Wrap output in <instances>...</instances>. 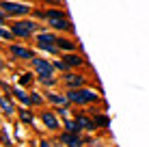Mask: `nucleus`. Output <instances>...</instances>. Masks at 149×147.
Segmentation results:
<instances>
[{
  "label": "nucleus",
  "instance_id": "obj_27",
  "mask_svg": "<svg viewBox=\"0 0 149 147\" xmlns=\"http://www.w3.org/2000/svg\"><path fill=\"white\" fill-rule=\"evenodd\" d=\"M0 67H2V63H0Z\"/></svg>",
  "mask_w": 149,
  "mask_h": 147
},
{
  "label": "nucleus",
  "instance_id": "obj_10",
  "mask_svg": "<svg viewBox=\"0 0 149 147\" xmlns=\"http://www.w3.org/2000/svg\"><path fill=\"white\" fill-rule=\"evenodd\" d=\"M11 54L15 59H26V61H33L35 54L30 52L28 48H22V45H11Z\"/></svg>",
  "mask_w": 149,
  "mask_h": 147
},
{
  "label": "nucleus",
  "instance_id": "obj_15",
  "mask_svg": "<svg viewBox=\"0 0 149 147\" xmlns=\"http://www.w3.org/2000/svg\"><path fill=\"white\" fill-rule=\"evenodd\" d=\"M65 130L67 132H74V134H80V125H78V121L76 119H65Z\"/></svg>",
  "mask_w": 149,
  "mask_h": 147
},
{
  "label": "nucleus",
  "instance_id": "obj_19",
  "mask_svg": "<svg viewBox=\"0 0 149 147\" xmlns=\"http://www.w3.org/2000/svg\"><path fill=\"white\" fill-rule=\"evenodd\" d=\"M19 119H22L24 123H33V121H35L33 113H30V110H26V108H22V110H19Z\"/></svg>",
  "mask_w": 149,
  "mask_h": 147
},
{
  "label": "nucleus",
  "instance_id": "obj_11",
  "mask_svg": "<svg viewBox=\"0 0 149 147\" xmlns=\"http://www.w3.org/2000/svg\"><path fill=\"white\" fill-rule=\"evenodd\" d=\"M65 63L69 65V67H80V65H84V59L80 56V54H74V52H69V54H65Z\"/></svg>",
  "mask_w": 149,
  "mask_h": 147
},
{
  "label": "nucleus",
  "instance_id": "obj_6",
  "mask_svg": "<svg viewBox=\"0 0 149 147\" xmlns=\"http://www.w3.org/2000/svg\"><path fill=\"white\" fill-rule=\"evenodd\" d=\"M48 24L54 30H71V22H69L67 15H56V17H50Z\"/></svg>",
  "mask_w": 149,
  "mask_h": 147
},
{
  "label": "nucleus",
  "instance_id": "obj_9",
  "mask_svg": "<svg viewBox=\"0 0 149 147\" xmlns=\"http://www.w3.org/2000/svg\"><path fill=\"white\" fill-rule=\"evenodd\" d=\"M65 84L69 89H80V87H84V76L69 72V74H65Z\"/></svg>",
  "mask_w": 149,
  "mask_h": 147
},
{
  "label": "nucleus",
  "instance_id": "obj_2",
  "mask_svg": "<svg viewBox=\"0 0 149 147\" xmlns=\"http://www.w3.org/2000/svg\"><path fill=\"white\" fill-rule=\"evenodd\" d=\"M56 39H58V37H56V35L54 33H45V30H43V33H39L37 35V48L39 50H45V52H58V45H56Z\"/></svg>",
  "mask_w": 149,
  "mask_h": 147
},
{
  "label": "nucleus",
  "instance_id": "obj_4",
  "mask_svg": "<svg viewBox=\"0 0 149 147\" xmlns=\"http://www.w3.org/2000/svg\"><path fill=\"white\" fill-rule=\"evenodd\" d=\"M11 30H13L15 37H24V39H26V37H30V35L37 30V24L30 22V20H22V22H15Z\"/></svg>",
  "mask_w": 149,
  "mask_h": 147
},
{
  "label": "nucleus",
  "instance_id": "obj_26",
  "mask_svg": "<svg viewBox=\"0 0 149 147\" xmlns=\"http://www.w3.org/2000/svg\"><path fill=\"white\" fill-rule=\"evenodd\" d=\"M39 145H41V147H52V145H50V143H48V141H41V143H39Z\"/></svg>",
  "mask_w": 149,
  "mask_h": 147
},
{
  "label": "nucleus",
  "instance_id": "obj_16",
  "mask_svg": "<svg viewBox=\"0 0 149 147\" xmlns=\"http://www.w3.org/2000/svg\"><path fill=\"white\" fill-rule=\"evenodd\" d=\"M48 100L50 102H54V104H61V106H67V95H56V93H48Z\"/></svg>",
  "mask_w": 149,
  "mask_h": 147
},
{
  "label": "nucleus",
  "instance_id": "obj_3",
  "mask_svg": "<svg viewBox=\"0 0 149 147\" xmlns=\"http://www.w3.org/2000/svg\"><path fill=\"white\" fill-rule=\"evenodd\" d=\"M30 63H33V67H35L39 78H52L54 76V63H50L45 59H37V56L30 61Z\"/></svg>",
  "mask_w": 149,
  "mask_h": 147
},
{
  "label": "nucleus",
  "instance_id": "obj_21",
  "mask_svg": "<svg viewBox=\"0 0 149 147\" xmlns=\"http://www.w3.org/2000/svg\"><path fill=\"white\" fill-rule=\"evenodd\" d=\"M30 82H33V76H30V74H22V76H19V84L26 87V84H30Z\"/></svg>",
  "mask_w": 149,
  "mask_h": 147
},
{
  "label": "nucleus",
  "instance_id": "obj_18",
  "mask_svg": "<svg viewBox=\"0 0 149 147\" xmlns=\"http://www.w3.org/2000/svg\"><path fill=\"white\" fill-rule=\"evenodd\" d=\"M13 95H15V98H17L22 104H26V106L30 104V95H28V93H24L22 89H15V91H13Z\"/></svg>",
  "mask_w": 149,
  "mask_h": 147
},
{
  "label": "nucleus",
  "instance_id": "obj_17",
  "mask_svg": "<svg viewBox=\"0 0 149 147\" xmlns=\"http://www.w3.org/2000/svg\"><path fill=\"white\" fill-rule=\"evenodd\" d=\"M93 121H95L97 128H108V125H110V119L106 117V115H95Z\"/></svg>",
  "mask_w": 149,
  "mask_h": 147
},
{
  "label": "nucleus",
  "instance_id": "obj_7",
  "mask_svg": "<svg viewBox=\"0 0 149 147\" xmlns=\"http://www.w3.org/2000/svg\"><path fill=\"white\" fill-rule=\"evenodd\" d=\"M41 121H43V125L48 130H58L61 123H58V117L52 113V110H45V113H41Z\"/></svg>",
  "mask_w": 149,
  "mask_h": 147
},
{
  "label": "nucleus",
  "instance_id": "obj_12",
  "mask_svg": "<svg viewBox=\"0 0 149 147\" xmlns=\"http://www.w3.org/2000/svg\"><path fill=\"white\" fill-rule=\"evenodd\" d=\"M0 110L7 113V115H13L15 113V106H13V102H11L9 95H2V98H0Z\"/></svg>",
  "mask_w": 149,
  "mask_h": 147
},
{
  "label": "nucleus",
  "instance_id": "obj_20",
  "mask_svg": "<svg viewBox=\"0 0 149 147\" xmlns=\"http://www.w3.org/2000/svg\"><path fill=\"white\" fill-rule=\"evenodd\" d=\"M13 37H15L13 30H4V28H0V39H7V41H11Z\"/></svg>",
  "mask_w": 149,
  "mask_h": 147
},
{
  "label": "nucleus",
  "instance_id": "obj_1",
  "mask_svg": "<svg viewBox=\"0 0 149 147\" xmlns=\"http://www.w3.org/2000/svg\"><path fill=\"white\" fill-rule=\"evenodd\" d=\"M67 100L71 104H80V106H84V104H93L100 100V95L95 93V91H91V89H69L67 91Z\"/></svg>",
  "mask_w": 149,
  "mask_h": 147
},
{
  "label": "nucleus",
  "instance_id": "obj_24",
  "mask_svg": "<svg viewBox=\"0 0 149 147\" xmlns=\"http://www.w3.org/2000/svg\"><path fill=\"white\" fill-rule=\"evenodd\" d=\"M2 141H4V145H11V141H9V136H7V132H2Z\"/></svg>",
  "mask_w": 149,
  "mask_h": 147
},
{
  "label": "nucleus",
  "instance_id": "obj_14",
  "mask_svg": "<svg viewBox=\"0 0 149 147\" xmlns=\"http://www.w3.org/2000/svg\"><path fill=\"white\" fill-rule=\"evenodd\" d=\"M76 121H78V125H80L82 130H95V128H97L95 121L89 119V117H84V115H78V117H76Z\"/></svg>",
  "mask_w": 149,
  "mask_h": 147
},
{
  "label": "nucleus",
  "instance_id": "obj_22",
  "mask_svg": "<svg viewBox=\"0 0 149 147\" xmlns=\"http://www.w3.org/2000/svg\"><path fill=\"white\" fill-rule=\"evenodd\" d=\"M54 69H63V72H67L69 65L65 63V61H56V63H54Z\"/></svg>",
  "mask_w": 149,
  "mask_h": 147
},
{
  "label": "nucleus",
  "instance_id": "obj_5",
  "mask_svg": "<svg viewBox=\"0 0 149 147\" xmlns=\"http://www.w3.org/2000/svg\"><path fill=\"white\" fill-rule=\"evenodd\" d=\"M0 9L7 15H28L30 13V7H24L19 2H0Z\"/></svg>",
  "mask_w": 149,
  "mask_h": 147
},
{
  "label": "nucleus",
  "instance_id": "obj_23",
  "mask_svg": "<svg viewBox=\"0 0 149 147\" xmlns=\"http://www.w3.org/2000/svg\"><path fill=\"white\" fill-rule=\"evenodd\" d=\"M41 102H43V98L39 93H30V104H41Z\"/></svg>",
  "mask_w": 149,
  "mask_h": 147
},
{
  "label": "nucleus",
  "instance_id": "obj_25",
  "mask_svg": "<svg viewBox=\"0 0 149 147\" xmlns=\"http://www.w3.org/2000/svg\"><path fill=\"white\" fill-rule=\"evenodd\" d=\"M4 17H7V13H4L2 9H0V24H4Z\"/></svg>",
  "mask_w": 149,
  "mask_h": 147
},
{
  "label": "nucleus",
  "instance_id": "obj_13",
  "mask_svg": "<svg viewBox=\"0 0 149 147\" xmlns=\"http://www.w3.org/2000/svg\"><path fill=\"white\" fill-rule=\"evenodd\" d=\"M56 45H58V50H65V52H74L76 50V43L71 41V39H65V37L56 39Z\"/></svg>",
  "mask_w": 149,
  "mask_h": 147
},
{
  "label": "nucleus",
  "instance_id": "obj_8",
  "mask_svg": "<svg viewBox=\"0 0 149 147\" xmlns=\"http://www.w3.org/2000/svg\"><path fill=\"white\" fill-rule=\"evenodd\" d=\"M61 143L67 145V147H82V139H80V134H74V132H67V130H65V132L61 134Z\"/></svg>",
  "mask_w": 149,
  "mask_h": 147
}]
</instances>
